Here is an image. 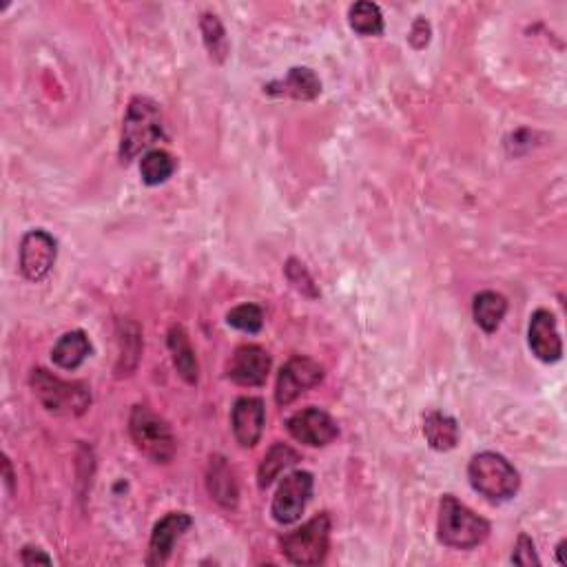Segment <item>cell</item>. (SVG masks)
<instances>
[{
  "label": "cell",
  "mask_w": 567,
  "mask_h": 567,
  "mask_svg": "<svg viewBox=\"0 0 567 567\" xmlns=\"http://www.w3.org/2000/svg\"><path fill=\"white\" fill-rule=\"evenodd\" d=\"M164 138V120L160 107L151 98L136 96L127 107L125 125L120 138V160L129 164L140 153L151 151Z\"/></svg>",
  "instance_id": "6da1fadb"
},
{
  "label": "cell",
  "mask_w": 567,
  "mask_h": 567,
  "mask_svg": "<svg viewBox=\"0 0 567 567\" xmlns=\"http://www.w3.org/2000/svg\"><path fill=\"white\" fill-rule=\"evenodd\" d=\"M439 541L452 550H474L481 543H486L490 536V523L472 512L468 505L446 494L439 503V521H437Z\"/></svg>",
  "instance_id": "7a4b0ae2"
},
{
  "label": "cell",
  "mask_w": 567,
  "mask_h": 567,
  "mask_svg": "<svg viewBox=\"0 0 567 567\" xmlns=\"http://www.w3.org/2000/svg\"><path fill=\"white\" fill-rule=\"evenodd\" d=\"M468 479L474 492L492 503L510 501L521 488L517 468L499 452H479L468 463Z\"/></svg>",
  "instance_id": "3957f363"
},
{
  "label": "cell",
  "mask_w": 567,
  "mask_h": 567,
  "mask_svg": "<svg viewBox=\"0 0 567 567\" xmlns=\"http://www.w3.org/2000/svg\"><path fill=\"white\" fill-rule=\"evenodd\" d=\"M32 388L49 412L60 417H80L91 406V390L82 381H65L45 368L32 373Z\"/></svg>",
  "instance_id": "277c9868"
},
{
  "label": "cell",
  "mask_w": 567,
  "mask_h": 567,
  "mask_svg": "<svg viewBox=\"0 0 567 567\" xmlns=\"http://www.w3.org/2000/svg\"><path fill=\"white\" fill-rule=\"evenodd\" d=\"M282 554L293 565H319L326 561L331 548V517L326 512L306 521L302 528L286 532L280 539Z\"/></svg>",
  "instance_id": "5b68a950"
},
{
  "label": "cell",
  "mask_w": 567,
  "mask_h": 567,
  "mask_svg": "<svg viewBox=\"0 0 567 567\" xmlns=\"http://www.w3.org/2000/svg\"><path fill=\"white\" fill-rule=\"evenodd\" d=\"M129 432L136 448L153 463H169L175 455L171 426L147 406H136L129 417Z\"/></svg>",
  "instance_id": "8992f818"
},
{
  "label": "cell",
  "mask_w": 567,
  "mask_h": 567,
  "mask_svg": "<svg viewBox=\"0 0 567 567\" xmlns=\"http://www.w3.org/2000/svg\"><path fill=\"white\" fill-rule=\"evenodd\" d=\"M324 368L319 366L311 357H293L282 366L277 375L275 386V401L277 406H291L295 399H300L308 390L322 384Z\"/></svg>",
  "instance_id": "52a82bcc"
},
{
  "label": "cell",
  "mask_w": 567,
  "mask_h": 567,
  "mask_svg": "<svg viewBox=\"0 0 567 567\" xmlns=\"http://www.w3.org/2000/svg\"><path fill=\"white\" fill-rule=\"evenodd\" d=\"M313 474L306 470H297L286 474L280 488H277L271 514L280 525H291L302 517L308 501L313 497Z\"/></svg>",
  "instance_id": "ba28073f"
},
{
  "label": "cell",
  "mask_w": 567,
  "mask_h": 567,
  "mask_svg": "<svg viewBox=\"0 0 567 567\" xmlns=\"http://www.w3.org/2000/svg\"><path fill=\"white\" fill-rule=\"evenodd\" d=\"M58 257V242L43 229H34L20 240V273L29 282H40L49 275Z\"/></svg>",
  "instance_id": "9c48e42d"
},
{
  "label": "cell",
  "mask_w": 567,
  "mask_h": 567,
  "mask_svg": "<svg viewBox=\"0 0 567 567\" xmlns=\"http://www.w3.org/2000/svg\"><path fill=\"white\" fill-rule=\"evenodd\" d=\"M286 430L291 432L295 441L311 448H324L328 443H333L339 435L337 421L328 415L326 410L319 408H304L295 412L293 417H288Z\"/></svg>",
  "instance_id": "30bf717a"
},
{
  "label": "cell",
  "mask_w": 567,
  "mask_h": 567,
  "mask_svg": "<svg viewBox=\"0 0 567 567\" xmlns=\"http://www.w3.org/2000/svg\"><path fill=\"white\" fill-rule=\"evenodd\" d=\"M271 373V355L262 346L244 344L233 353L226 375L237 386L257 388L264 386Z\"/></svg>",
  "instance_id": "8fae6325"
},
{
  "label": "cell",
  "mask_w": 567,
  "mask_h": 567,
  "mask_svg": "<svg viewBox=\"0 0 567 567\" xmlns=\"http://www.w3.org/2000/svg\"><path fill=\"white\" fill-rule=\"evenodd\" d=\"M528 344L534 357L545 364H554L563 357V342L559 328H556V317L545 308H539L530 317Z\"/></svg>",
  "instance_id": "7c38bea8"
},
{
  "label": "cell",
  "mask_w": 567,
  "mask_h": 567,
  "mask_svg": "<svg viewBox=\"0 0 567 567\" xmlns=\"http://www.w3.org/2000/svg\"><path fill=\"white\" fill-rule=\"evenodd\" d=\"M191 525H193V519L187 512H169L167 517H162L151 532L147 565L156 567V565L167 563L171 559L175 543H178V539L184 532L191 530Z\"/></svg>",
  "instance_id": "4fadbf2b"
},
{
  "label": "cell",
  "mask_w": 567,
  "mask_h": 567,
  "mask_svg": "<svg viewBox=\"0 0 567 567\" xmlns=\"http://www.w3.org/2000/svg\"><path fill=\"white\" fill-rule=\"evenodd\" d=\"M266 408L260 397H240L231 410L233 435L242 448H253L262 439Z\"/></svg>",
  "instance_id": "5bb4252c"
},
{
  "label": "cell",
  "mask_w": 567,
  "mask_h": 567,
  "mask_svg": "<svg viewBox=\"0 0 567 567\" xmlns=\"http://www.w3.org/2000/svg\"><path fill=\"white\" fill-rule=\"evenodd\" d=\"M264 91L271 96H286L293 100H315L322 94V82H319L313 69L293 67L286 78L268 82Z\"/></svg>",
  "instance_id": "9a60e30c"
},
{
  "label": "cell",
  "mask_w": 567,
  "mask_h": 567,
  "mask_svg": "<svg viewBox=\"0 0 567 567\" xmlns=\"http://www.w3.org/2000/svg\"><path fill=\"white\" fill-rule=\"evenodd\" d=\"M167 344H169L173 366L175 370H178V375L191 386L198 384L200 366H198V357H195V350L189 342L187 331H184L182 326H171Z\"/></svg>",
  "instance_id": "2e32d148"
},
{
  "label": "cell",
  "mask_w": 567,
  "mask_h": 567,
  "mask_svg": "<svg viewBox=\"0 0 567 567\" xmlns=\"http://www.w3.org/2000/svg\"><path fill=\"white\" fill-rule=\"evenodd\" d=\"M424 437L428 446L437 452H448L457 448L459 426L457 421L441 410H430L424 417Z\"/></svg>",
  "instance_id": "e0dca14e"
},
{
  "label": "cell",
  "mask_w": 567,
  "mask_h": 567,
  "mask_svg": "<svg viewBox=\"0 0 567 567\" xmlns=\"http://www.w3.org/2000/svg\"><path fill=\"white\" fill-rule=\"evenodd\" d=\"M91 355V342L85 331L65 333L51 348V359L54 364L65 370H76Z\"/></svg>",
  "instance_id": "ac0fdd59"
},
{
  "label": "cell",
  "mask_w": 567,
  "mask_h": 567,
  "mask_svg": "<svg viewBox=\"0 0 567 567\" xmlns=\"http://www.w3.org/2000/svg\"><path fill=\"white\" fill-rule=\"evenodd\" d=\"M508 313V300L497 291H481L472 302V317L483 333H494Z\"/></svg>",
  "instance_id": "d6986e66"
},
{
  "label": "cell",
  "mask_w": 567,
  "mask_h": 567,
  "mask_svg": "<svg viewBox=\"0 0 567 567\" xmlns=\"http://www.w3.org/2000/svg\"><path fill=\"white\" fill-rule=\"evenodd\" d=\"M206 486H209L211 497L218 501L224 508H235L237 505V481L235 474L229 468L222 457L211 459V468H209V479H206Z\"/></svg>",
  "instance_id": "ffe728a7"
},
{
  "label": "cell",
  "mask_w": 567,
  "mask_h": 567,
  "mask_svg": "<svg viewBox=\"0 0 567 567\" xmlns=\"http://www.w3.org/2000/svg\"><path fill=\"white\" fill-rule=\"evenodd\" d=\"M297 461H302L300 452L286 446V443H275V446L266 452L264 461L260 463V470H257V483H260V488L266 490L280 474H284L288 468H293Z\"/></svg>",
  "instance_id": "44dd1931"
},
{
  "label": "cell",
  "mask_w": 567,
  "mask_h": 567,
  "mask_svg": "<svg viewBox=\"0 0 567 567\" xmlns=\"http://www.w3.org/2000/svg\"><path fill=\"white\" fill-rule=\"evenodd\" d=\"M173 173H175V160L171 153L162 151V149H151L142 156L140 175L147 187H158V184H164Z\"/></svg>",
  "instance_id": "7402d4cb"
},
{
  "label": "cell",
  "mask_w": 567,
  "mask_h": 567,
  "mask_svg": "<svg viewBox=\"0 0 567 567\" xmlns=\"http://www.w3.org/2000/svg\"><path fill=\"white\" fill-rule=\"evenodd\" d=\"M348 23L359 36H379L384 32V14H381L379 5L368 3H355L348 9Z\"/></svg>",
  "instance_id": "603a6c76"
},
{
  "label": "cell",
  "mask_w": 567,
  "mask_h": 567,
  "mask_svg": "<svg viewBox=\"0 0 567 567\" xmlns=\"http://www.w3.org/2000/svg\"><path fill=\"white\" fill-rule=\"evenodd\" d=\"M200 29L211 60H215V63H224L226 54H229V38H226L220 18L215 14H204L200 20Z\"/></svg>",
  "instance_id": "cb8c5ba5"
},
{
  "label": "cell",
  "mask_w": 567,
  "mask_h": 567,
  "mask_svg": "<svg viewBox=\"0 0 567 567\" xmlns=\"http://www.w3.org/2000/svg\"><path fill=\"white\" fill-rule=\"evenodd\" d=\"M226 324L242 333H260L264 326V311L255 304H240L226 315Z\"/></svg>",
  "instance_id": "d4e9b609"
},
{
  "label": "cell",
  "mask_w": 567,
  "mask_h": 567,
  "mask_svg": "<svg viewBox=\"0 0 567 567\" xmlns=\"http://www.w3.org/2000/svg\"><path fill=\"white\" fill-rule=\"evenodd\" d=\"M512 563L523 565V567L541 565V559L536 556V550H534V541L528 534H519V541L517 545H514V552H512Z\"/></svg>",
  "instance_id": "484cf974"
},
{
  "label": "cell",
  "mask_w": 567,
  "mask_h": 567,
  "mask_svg": "<svg viewBox=\"0 0 567 567\" xmlns=\"http://www.w3.org/2000/svg\"><path fill=\"white\" fill-rule=\"evenodd\" d=\"M410 43L415 49H424L430 43V25L426 18H417L410 32Z\"/></svg>",
  "instance_id": "4316f807"
},
{
  "label": "cell",
  "mask_w": 567,
  "mask_h": 567,
  "mask_svg": "<svg viewBox=\"0 0 567 567\" xmlns=\"http://www.w3.org/2000/svg\"><path fill=\"white\" fill-rule=\"evenodd\" d=\"M20 561H23V565H51V556H47L40 548H34V545H25L23 552H20Z\"/></svg>",
  "instance_id": "83f0119b"
},
{
  "label": "cell",
  "mask_w": 567,
  "mask_h": 567,
  "mask_svg": "<svg viewBox=\"0 0 567 567\" xmlns=\"http://www.w3.org/2000/svg\"><path fill=\"white\" fill-rule=\"evenodd\" d=\"M3 470H5V483H7V488L9 492H14V474H12V463H9V459L5 457V463H3Z\"/></svg>",
  "instance_id": "f1b7e54d"
},
{
  "label": "cell",
  "mask_w": 567,
  "mask_h": 567,
  "mask_svg": "<svg viewBox=\"0 0 567 567\" xmlns=\"http://www.w3.org/2000/svg\"><path fill=\"white\" fill-rule=\"evenodd\" d=\"M565 543H567V541L563 539L559 545H556V556H559V565H563V567L567 565V559H565Z\"/></svg>",
  "instance_id": "f546056e"
}]
</instances>
